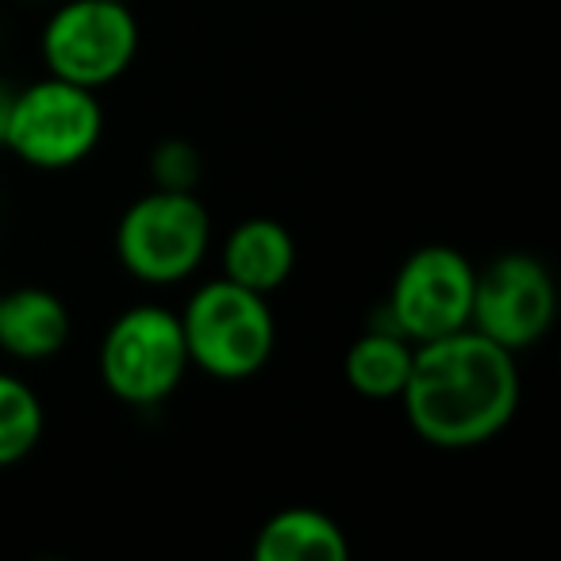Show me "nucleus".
Returning a JSON list of instances; mask_svg holds the SVG:
<instances>
[{"mask_svg":"<svg viewBox=\"0 0 561 561\" xmlns=\"http://www.w3.org/2000/svg\"><path fill=\"white\" fill-rule=\"evenodd\" d=\"M400 404L427 446L473 450L504 435L519 412V362L473 328L431 339L415 346Z\"/></svg>","mask_w":561,"mask_h":561,"instance_id":"obj_1","label":"nucleus"},{"mask_svg":"<svg viewBox=\"0 0 561 561\" xmlns=\"http://www.w3.org/2000/svg\"><path fill=\"white\" fill-rule=\"evenodd\" d=\"M178 320L188 366L216 381H247L262 374L277 343L270 297L242 289L227 277L196 285Z\"/></svg>","mask_w":561,"mask_h":561,"instance_id":"obj_2","label":"nucleus"},{"mask_svg":"<svg viewBox=\"0 0 561 561\" xmlns=\"http://www.w3.org/2000/svg\"><path fill=\"white\" fill-rule=\"evenodd\" d=\"M104 135V108L93 89L62 78H43L16 89L0 131V147H9L32 170H73L81 165Z\"/></svg>","mask_w":561,"mask_h":561,"instance_id":"obj_3","label":"nucleus"},{"mask_svg":"<svg viewBox=\"0 0 561 561\" xmlns=\"http://www.w3.org/2000/svg\"><path fill=\"white\" fill-rule=\"evenodd\" d=\"M101 381L119 404L158 408L181 389L188 366L178 312L162 305H131L101 339Z\"/></svg>","mask_w":561,"mask_h":561,"instance_id":"obj_4","label":"nucleus"},{"mask_svg":"<svg viewBox=\"0 0 561 561\" xmlns=\"http://www.w3.org/2000/svg\"><path fill=\"white\" fill-rule=\"evenodd\" d=\"M211 250V216L196 193L150 188L116 224V262L142 285H178Z\"/></svg>","mask_w":561,"mask_h":561,"instance_id":"obj_5","label":"nucleus"},{"mask_svg":"<svg viewBox=\"0 0 561 561\" xmlns=\"http://www.w3.org/2000/svg\"><path fill=\"white\" fill-rule=\"evenodd\" d=\"M39 50L50 78L96 93L131 70L139 55V20L127 0H66L50 12Z\"/></svg>","mask_w":561,"mask_h":561,"instance_id":"obj_6","label":"nucleus"},{"mask_svg":"<svg viewBox=\"0 0 561 561\" xmlns=\"http://www.w3.org/2000/svg\"><path fill=\"white\" fill-rule=\"evenodd\" d=\"M473 280L477 265L469 262V254H461L458 247H446V242H427L400 262L389 300L381 308L385 320L369 323L400 331L415 346L454 335V331L469 328Z\"/></svg>","mask_w":561,"mask_h":561,"instance_id":"obj_7","label":"nucleus"},{"mask_svg":"<svg viewBox=\"0 0 561 561\" xmlns=\"http://www.w3.org/2000/svg\"><path fill=\"white\" fill-rule=\"evenodd\" d=\"M558 320V285L542 257L527 250H507L492 257L473 280V312L469 328L500 343L519 358L538 346Z\"/></svg>","mask_w":561,"mask_h":561,"instance_id":"obj_8","label":"nucleus"},{"mask_svg":"<svg viewBox=\"0 0 561 561\" xmlns=\"http://www.w3.org/2000/svg\"><path fill=\"white\" fill-rule=\"evenodd\" d=\"M219 265H224L227 280L250 293H262V297H273L297 270V242H293L289 227L280 219L250 216L234 224L231 234L224 239Z\"/></svg>","mask_w":561,"mask_h":561,"instance_id":"obj_9","label":"nucleus"},{"mask_svg":"<svg viewBox=\"0 0 561 561\" xmlns=\"http://www.w3.org/2000/svg\"><path fill=\"white\" fill-rule=\"evenodd\" d=\"M70 308L39 285L0 293V351L16 362H47L70 343Z\"/></svg>","mask_w":561,"mask_h":561,"instance_id":"obj_10","label":"nucleus"},{"mask_svg":"<svg viewBox=\"0 0 561 561\" xmlns=\"http://www.w3.org/2000/svg\"><path fill=\"white\" fill-rule=\"evenodd\" d=\"M254 561H346L351 538L320 507H285L254 538Z\"/></svg>","mask_w":561,"mask_h":561,"instance_id":"obj_11","label":"nucleus"},{"mask_svg":"<svg viewBox=\"0 0 561 561\" xmlns=\"http://www.w3.org/2000/svg\"><path fill=\"white\" fill-rule=\"evenodd\" d=\"M412 354L415 343H408L400 331L369 323L346 346V362H343L346 385L366 400H400L408 374H412Z\"/></svg>","mask_w":561,"mask_h":561,"instance_id":"obj_12","label":"nucleus"},{"mask_svg":"<svg viewBox=\"0 0 561 561\" xmlns=\"http://www.w3.org/2000/svg\"><path fill=\"white\" fill-rule=\"evenodd\" d=\"M47 412L39 392L12 374H0V469L16 466L39 446Z\"/></svg>","mask_w":561,"mask_h":561,"instance_id":"obj_13","label":"nucleus"},{"mask_svg":"<svg viewBox=\"0 0 561 561\" xmlns=\"http://www.w3.org/2000/svg\"><path fill=\"white\" fill-rule=\"evenodd\" d=\"M150 185L165 193H196L201 185V150L185 139H162L150 150Z\"/></svg>","mask_w":561,"mask_h":561,"instance_id":"obj_14","label":"nucleus"}]
</instances>
